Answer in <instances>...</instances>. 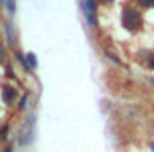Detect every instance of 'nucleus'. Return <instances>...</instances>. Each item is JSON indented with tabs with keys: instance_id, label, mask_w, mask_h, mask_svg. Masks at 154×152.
I'll return each mask as SVG.
<instances>
[{
	"instance_id": "obj_5",
	"label": "nucleus",
	"mask_w": 154,
	"mask_h": 152,
	"mask_svg": "<svg viewBox=\"0 0 154 152\" xmlns=\"http://www.w3.org/2000/svg\"><path fill=\"white\" fill-rule=\"evenodd\" d=\"M4 36H6V44L8 48L16 49V34H14V26L10 20H4Z\"/></svg>"
},
{
	"instance_id": "obj_3",
	"label": "nucleus",
	"mask_w": 154,
	"mask_h": 152,
	"mask_svg": "<svg viewBox=\"0 0 154 152\" xmlns=\"http://www.w3.org/2000/svg\"><path fill=\"white\" fill-rule=\"evenodd\" d=\"M0 101L6 107H14V105L18 103V89L14 85H2V89H0Z\"/></svg>"
},
{
	"instance_id": "obj_7",
	"label": "nucleus",
	"mask_w": 154,
	"mask_h": 152,
	"mask_svg": "<svg viewBox=\"0 0 154 152\" xmlns=\"http://www.w3.org/2000/svg\"><path fill=\"white\" fill-rule=\"evenodd\" d=\"M24 57H26V71H36V67H38L36 55L34 54H26Z\"/></svg>"
},
{
	"instance_id": "obj_15",
	"label": "nucleus",
	"mask_w": 154,
	"mask_h": 152,
	"mask_svg": "<svg viewBox=\"0 0 154 152\" xmlns=\"http://www.w3.org/2000/svg\"><path fill=\"white\" fill-rule=\"evenodd\" d=\"M2 152H14V144H6Z\"/></svg>"
},
{
	"instance_id": "obj_11",
	"label": "nucleus",
	"mask_w": 154,
	"mask_h": 152,
	"mask_svg": "<svg viewBox=\"0 0 154 152\" xmlns=\"http://www.w3.org/2000/svg\"><path fill=\"white\" fill-rule=\"evenodd\" d=\"M6 75H8V79H16V69L12 67L10 61H6Z\"/></svg>"
},
{
	"instance_id": "obj_16",
	"label": "nucleus",
	"mask_w": 154,
	"mask_h": 152,
	"mask_svg": "<svg viewBox=\"0 0 154 152\" xmlns=\"http://www.w3.org/2000/svg\"><path fill=\"white\" fill-rule=\"evenodd\" d=\"M97 2H101V4H105V6H111L115 0H97Z\"/></svg>"
},
{
	"instance_id": "obj_2",
	"label": "nucleus",
	"mask_w": 154,
	"mask_h": 152,
	"mask_svg": "<svg viewBox=\"0 0 154 152\" xmlns=\"http://www.w3.org/2000/svg\"><path fill=\"white\" fill-rule=\"evenodd\" d=\"M34 136H36V115L32 113V115L22 123V126H20V132H18V136H16V142H18L20 146H28V144L34 142Z\"/></svg>"
},
{
	"instance_id": "obj_4",
	"label": "nucleus",
	"mask_w": 154,
	"mask_h": 152,
	"mask_svg": "<svg viewBox=\"0 0 154 152\" xmlns=\"http://www.w3.org/2000/svg\"><path fill=\"white\" fill-rule=\"evenodd\" d=\"M97 8H99V2L97 0H81V10L85 18H91L97 14Z\"/></svg>"
},
{
	"instance_id": "obj_14",
	"label": "nucleus",
	"mask_w": 154,
	"mask_h": 152,
	"mask_svg": "<svg viewBox=\"0 0 154 152\" xmlns=\"http://www.w3.org/2000/svg\"><path fill=\"white\" fill-rule=\"evenodd\" d=\"M146 65H148L150 71H154V54H150V55H148V61H146Z\"/></svg>"
},
{
	"instance_id": "obj_9",
	"label": "nucleus",
	"mask_w": 154,
	"mask_h": 152,
	"mask_svg": "<svg viewBox=\"0 0 154 152\" xmlns=\"http://www.w3.org/2000/svg\"><path fill=\"white\" fill-rule=\"evenodd\" d=\"M4 10L8 12V16H14V14H16V0H6Z\"/></svg>"
},
{
	"instance_id": "obj_18",
	"label": "nucleus",
	"mask_w": 154,
	"mask_h": 152,
	"mask_svg": "<svg viewBox=\"0 0 154 152\" xmlns=\"http://www.w3.org/2000/svg\"><path fill=\"white\" fill-rule=\"evenodd\" d=\"M150 83H152V87H154V79H152V81H150Z\"/></svg>"
},
{
	"instance_id": "obj_13",
	"label": "nucleus",
	"mask_w": 154,
	"mask_h": 152,
	"mask_svg": "<svg viewBox=\"0 0 154 152\" xmlns=\"http://www.w3.org/2000/svg\"><path fill=\"white\" fill-rule=\"evenodd\" d=\"M105 55H107V57H109V59H111L113 63H117V65H121V59H119V57H117L115 54H111V51H105Z\"/></svg>"
},
{
	"instance_id": "obj_17",
	"label": "nucleus",
	"mask_w": 154,
	"mask_h": 152,
	"mask_svg": "<svg viewBox=\"0 0 154 152\" xmlns=\"http://www.w3.org/2000/svg\"><path fill=\"white\" fill-rule=\"evenodd\" d=\"M150 150H152V152H154V142H150Z\"/></svg>"
},
{
	"instance_id": "obj_8",
	"label": "nucleus",
	"mask_w": 154,
	"mask_h": 152,
	"mask_svg": "<svg viewBox=\"0 0 154 152\" xmlns=\"http://www.w3.org/2000/svg\"><path fill=\"white\" fill-rule=\"evenodd\" d=\"M10 138V123H4L0 126V142H6Z\"/></svg>"
},
{
	"instance_id": "obj_12",
	"label": "nucleus",
	"mask_w": 154,
	"mask_h": 152,
	"mask_svg": "<svg viewBox=\"0 0 154 152\" xmlns=\"http://www.w3.org/2000/svg\"><path fill=\"white\" fill-rule=\"evenodd\" d=\"M0 63H6V48L2 44V38H0Z\"/></svg>"
},
{
	"instance_id": "obj_6",
	"label": "nucleus",
	"mask_w": 154,
	"mask_h": 152,
	"mask_svg": "<svg viewBox=\"0 0 154 152\" xmlns=\"http://www.w3.org/2000/svg\"><path fill=\"white\" fill-rule=\"evenodd\" d=\"M30 101H32V95H30V93H24L22 97H20V101L16 103V111H20V113L26 111V109L30 107Z\"/></svg>"
},
{
	"instance_id": "obj_1",
	"label": "nucleus",
	"mask_w": 154,
	"mask_h": 152,
	"mask_svg": "<svg viewBox=\"0 0 154 152\" xmlns=\"http://www.w3.org/2000/svg\"><path fill=\"white\" fill-rule=\"evenodd\" d=\"M121 20H122L125 30L132 32V34H134V32H140L142 30V24H144V20H142V10L138 8V6H132V4L122 6Z\"/></svg>"
},
{
	"instance_id": "obj_10",
	"label": "nucleus",
	"mask_w": 154,
	"mask_h": 152,
	"mask_svg": "<svg viewBox=\"0 0 154 152\" xmlns=\"http://www.w3.org/2000/svg\"><path fill=\"white\" fill-rule=\"evenodd\" d=\"M136 4L144 10H150V8H154V0H136Z\"/></svg>"
}]
</instances>
